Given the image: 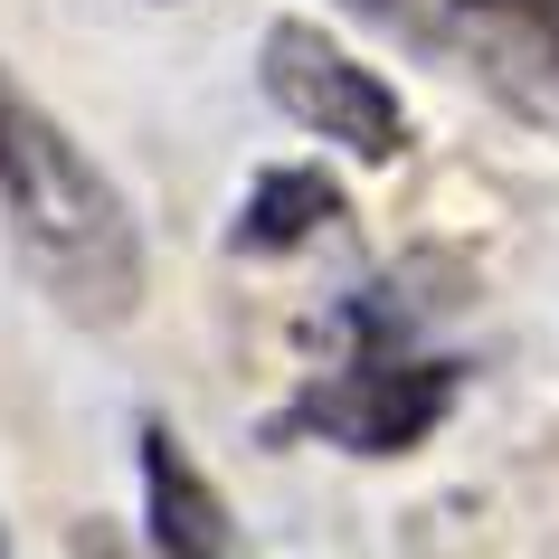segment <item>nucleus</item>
<instances>
[{
	"mask_svg": "<svg viewBox=\"0 0 559 559\" xmlns=\"http://www.w3.org/2000/svg\"><path fill=\"white\" fill-rule=\"evenodd\" d=\"M0 209L10 237L29 247L38 285L76 323H123L143 295V247L123 218V190L67 143V123L0 67Z\"/></svg>",
	"mask_w": 559,
	"mask_h": 559,
	"instance_id": "1",
	"label": "nucleus"
},
{
	"mask_svg": "<svg viewBox=\"0 0 559 559\" xmlns=\"http://www.w3.org/2000/svg\"><path fill=\"white\" fill-rule=\"evenodd\" d=\"M342 218V190H332L323 171H265L257 200H247V218H237V247L247 257H275V247H304L313 228H332Z\"/></svg>",
	"mask_w": 559,
	"mask_h": 559,
	"instance_id": "6",
	"label": "nucleus"
},
{
	"mask_svg": "<svg viewBox=\"0 0 559 559\" xmlns=\"http://www.w3.org/2000/svg\"><path fill=\"white\" fill-rule=\"evenodd\" d=\"M143 502L162 559H228V502L209 493V474L180 455L171 427H143Z\"/></svg>",
	"mask_w": 559,
	"mask_h": 559,
	"instance_id": "5",
	"label": "nucleus"
},
{
	"mask_svg": "<svg viewBox=\"0 0 559 559\" xmlns=\"http://www.w3.org/2000/svg\"><path fill=\"white\" fill-rule=\"evenodd\" d=\"M465 370L455 360H408V352H360L352 370H332L275 417V437H323L352 445V455H408L445 427Z\"/></svg>",
	"mask_w": 559,
	"mask_h": 559,
	"instance_id": "2",
	"label": "nucleus"
},
{
	"mask_svg": "<svg viewBox=\"0 0 559 559\" xmlns=\"http://www.w3.org/2000/svg\"><path fill=\"white\" fill-rule=\"evenodd\" d=\"M484 86L531 123H559V0H455Z\"/></svg>",
	"mask_w": 559,
	"mask_h": 559,
	"instance_id": "4",
	"label": "nucleus"
},
{
	"mask_svg": "<svg viewBox=\"0 0 559 559\" xmlns=\"http://www.w3.org/2000/svg\"><path fill=\"white\" fill-rule=\"evenodd\" d=\"M0 559H10V540H0Z\"/></svg>",
	"mask_w": 559,
	"mask_h": 559,
	"instance_id": "7",
	"label": "nucleus"
},
{
	"mask_svg": "<svg viewBox=\"0 0 559 559\" xmlns=\"http://www.w3.org/2000/svg\"><path fill=\"white\" fill-rule=\"evenodd\" d=\"M265 95H275L304 133L342 143L352 162H399V143H408L399 86H389L380 67H360L352 48H332L323 29H304V20H275V29H265Z\"/></svg>",
	"mask_w": 559,
	"mask_h": 559,
	"instance_id": "3",
	"label": "nucleus"
}]
</instances>
